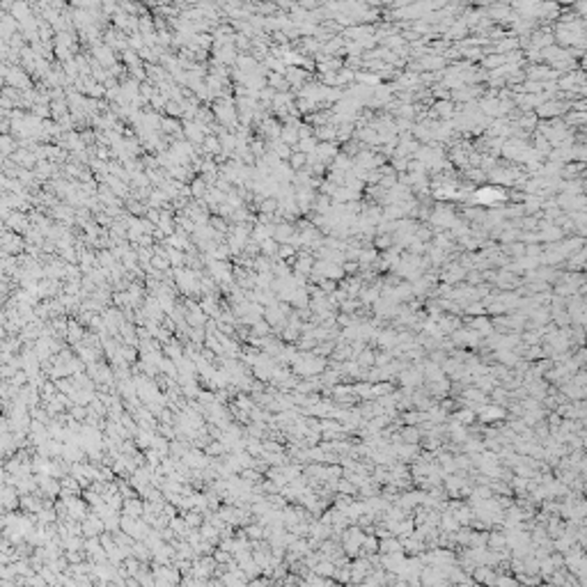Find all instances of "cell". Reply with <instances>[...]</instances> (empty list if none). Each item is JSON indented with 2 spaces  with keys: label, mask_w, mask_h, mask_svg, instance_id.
<instances>
[{
  "label": "cell",
  "mask_w": 587,
  "mask_h": 587,
  "mask_svg": "<svg viewBox=\"0 0 587 587\" xmlns=\"http://www.w3.org/2000/svg\"><path fill=\"white\" fill-rule=\"evenodd\" d=\"M473 581L475 583H482V585H493L496 583V569L493 567H489V565H477L473 569Z\"/></svg>",
  "instance_id": "1"
},
{
  "label": "cell",
  "mask_w": 587,
  "mask_h": 587,
  "mask_svg": "<svg viewBox=\"0 0 587 587\" xmlns=\"http://www.w3.org/2000/svg\"><path fill=\"white\" fill-rule=\"evenodd\" d=\"M378 553L381 555H385V553H404V548H401V539L399 537H395V535L378 539Z\"/></svg>",
  "instance_id": "2"
},
{
  "label": "cell",
  "mask_w": 587,
  "mask_h": 587,
  "mask_svg": "<svg viewBox=\"0 0 587 587\" xmlns=\"http://www.w3.org/2000/svg\"><path fill=\"white\" fill-rule=\"evenodd\" d=\"M399 434L404 443H420V438H422V429L418 424H404L399 429Z\"/></svg>",
  "instance_id": "3"
},
{
  "label": "cell",
  "mask_w": 587,
  "mask_h": 587,
  "mask_svg": "<svg viewBox=\"0 0 587 587\" xmlns=\"http://www.w3.org/2000/svg\"><path fill=\"white\" fill-rule=\"evenodd\" d=\"M353 360L358 362V365L362 367V369H369V367H374V346L367 344L362 351H358L356 356H353Z\"/></svg>",
  "instance_id": "4"
},
{
  "label": "cell",
  "mask_w": 587,
  "mask_h": 587,
  "mask_svg": "<svg viewBox=\"0 0 587 587\" xmlns=\"http://www.w3.org/2000/svg\"><path fill=\"white\" fill-rule=\"evenodd\" d=\"M312 571H314L316 576H323V578H333V574H335V562L333 560H326V558H321L319 562H316L314 567H312Z\"/></svg>",
  "instance_id": "5"
},
{
  "label": "cell",
  "mask_w": 587,
  "mask_h": 587,
  "mask_svg": "<svg viewBox=\"0 0 587 587\" xmlns=\"http://www.w3.org/2000/svg\"><path fill=\"white\" fill-rule=\"evenodd\" d=\"M395 388H397L395 381H376V383H372V399L390 395V392H395Z\"/></svg>",
  "instance_id": "6"
},
{
  "label": "cell",
  "mask_w": 587,
  "mask_h": 587,
  "mask_svg": "<svg viewBox=\"0 0 587 587\" xmlns=\"http://www.w3.org/2000/svg\"><path fill=\"white\" fill-rule=\"evenodd\" d=\"M438 528H440L443 532H454V530L459 528L457 516H454L452 512H445V509H443V512H440V523H438Z\"/></svg>",
  "instance_id": "7"
},
{
  "label": "cell",
  "mask_w": 587,
  "mask_h": 587,
  "mask_svg": "<svg viewBox=\"0 0 587 587\" xmlns=\"http://www.w3.org/2000/svg\"><path fill=\"white\" fill-rule=\"evenodd\" d=\"M452 514H454V516H457L459 525H468V523H470V521H473V519H475V512H473V507H470V505H468V503H466V500H463V503H461V507H459V509H457V512H452Z\"/></svg>",
  "instance_id": "8"
},
{
  "label": "cell",
  "mask_w": 587,
  "mask_h": 587,
  "mask_svg": "<svg viewBox=\"0 0 587 587\" xmlns=\"http://www.w3.org/2000/svg\"><path fill=\"white\" fill-rule=\"evenodd\" d=\"M239 477H241L243 482H248V484H260V482L264 480V473L257 468H241L239 470Z\"/></svg>",
  "instance_id": "9"
},
{
  "label": "cell",
  "mask_w": 587,
  "mask_h": 587,
  "mask_svg": "<svg viewBox=\"0 0 587 587\" xmlns=\"http://www.w3.org/2000/svg\"><path fill=\"white\" fill-rule=\"evenodd\" d=\"M353 395L358 399H372V383L369 381H353Z\"/></svg>",
  "instance_id": "10"
},
{
  "label": "cell",
  "mask_w": 587,
  "mask_h": 587,
  "mask_svg": "<svg viewBox=\"0 0 587 587\" xmlns=\"http://www.w3.org/2000/svg\"><path fill=\"white\" fill-rule=\"evenodd\" d=\"M278 337L283 339L285 344H296V339L300 337V330L298 328H294V326H289V323H285V328L280 330V335Z\"/></svg>",
  "instance_id": "11"
},
{
  "label": "cell",
  "mask_w": 587,
  "mask_h": 587,
  "mask_svg": "<svg viewBox=\"0 0 587 587\" xmlns=\"http://www.w3.org/2000/svg\"><path fill=\"white\" fill-rule=\"evenodd\" d=\"M335 493H344V496H358V486H353L346 477H339L335 482Z\"/></svg>",
  "instance_id": "12"
},
{
  "label": "cell",
  "mask_w": 587,
  "mask_h": 587,
  "mask_svg": "<svg viewBox=\"0 0 587 587\" xmlns=\"http://www.w3.org/2000/svg\"><path fill=\"white\" fill-rule=\"evenodd\" d=\"M470 496H473V498H480V500H486V498L493 496V491H491V486H489V484H475L473 491H470Z\"/></svg>",
  "instance_id": "13"
},
{
  "label": "cell",
  "mask_w": 587,
  "mask_h": 587,
  "mask_svg": "<svg viewBox=\"0 0 587 587\" xmlns=\"http://www.w3.org/2000/svg\"><path fill=\"white\" fill-rule=\"evenodd\" d=\"M392 243H395L392 234H378V237L374 239V248L376 250H388V248H392Z\"/></svg>",
  "instance_id": "14"
},
{
  "label": "cell",
  "mask_w": 587,
  "mask_h": 587,
  "mask_svg": "<svg viewBox=\"0 0 587 587\" xmlns=\"http://www.w3.org/2000/svg\"><path fill=\"white\" fill-rule=\"evenodd\" d=\"M69 330H67V337H69V342H80V339L85 337V333H83V328H80V323H69Z\"/></svg>",
  "instance_id": "15"
},
{
  "label": "cell",
  "mask_w": 587,
  "mask_h": 587,
  "mask_svg": "<svg viewBox=\"0 0 587 587\" xmlns=\"http://www.w3.org/2000/svg\"><path fill=\"white\" fill-rule=\"evenodd\" d=\"M342 271H344V276H356V273H360V264H358V260H344L342 262Z\"/></svg>",
  "instance_id": "16"
},
{
  "label": "cell",
  "mask_w": 587,
  "mask_h": 587,
  "mask_svg": "<svg viewBox=\"0 0 587 587\" xmlns=\"http://www.w3.org/2000/svg\"><path fill=\"white\" fill-rule=\"evenodd\" d=\"M532 434L537 436V440H542V438H546L548 434H551V429H548V424H546V420H539V422H535L532 424Z\"/></svg>",
  "instance_id": "17"
},
{
  "label": "cell",
  "mask_w": 587,
  "mask_h": 587,
  "mask_svg": "<svg viewBox=\"0 0 587 587\" xmlns=\"http://www.w3.org/2000/svg\"><path fill=\"white\" fill-rule=\"evenodd\" d=\"M360 307V300L358 298H344L342 303L337 305V310H342V312H349V314H353V312Z\"/></svg>",
  "instance_id": "18"
},
{
  "label": "cell",
  "mask_w": 587,
  "mask_h": 587,
  "mask_svg": "<svg viewBox=\"0 0 587 587\" xmlns=\"http://www.w3.org/2000/svg\"><path fill=\"white\" fill-rule=\"evenodd\" d=\"M493 585H509V587H516L519 583H516L514 574H496V583H493Z\"/></svg>",
  "instance_id": "19"
},
{
  "label": "cell",
  "mask_w": 587,
  "mask_h": 587,
  "mask_svg": "<svg viewBox=\"0 0 587 587\" xmlns=\"http://www.w3.org/2000/svg\"><path fill=\"white\" fill-rule=\"evenodd\" d=\"M319 287H321L323 294H333L335 289H337V280H333V278H321Z\"/></svg>",
  "instance_id": "20"
},
{
  "label": "cell",
  "mask_w": 587,
  "mask_h": 587,
  "mask_svg": "<svg viewBox=\"0 0 587 587\" xmlns=\"http://www.w3.org/2000/svg\"><path fill=\"white\" fill-rule=\"evenodd\" d=\"M493 498H496V503L500 509H507L514 505V496H493Z\"/></svg>",
  "instance_id": "21"
},
{
  "label": "cell",
  "mask_w": 587,
  "mask_h": 587,
  "mask_svg": "<svg viewBox=\"0 0 587 587\" xmlns=\"http://www.w3.org/2000/svg\"><path fill=\"white\" fill-rule=\"evenodd\" d=\"M149 262H152L154 269H158V271H163L165 266H168V260H163V257H152Z\"/></svg>",
  "instance_id": "22"
}]
</instances>
